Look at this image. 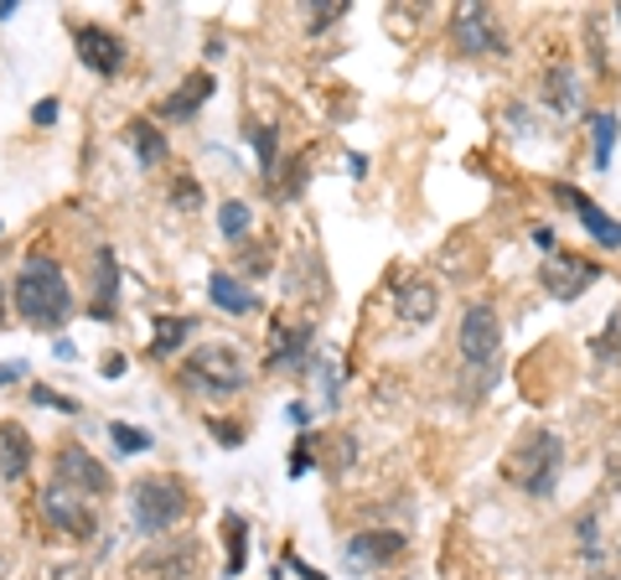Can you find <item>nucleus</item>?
I'll list each match as a JSON object with an SVG mask.
<instances>
[{
  "mask_svg": "<svg viewBox=\"0 0 621 580\" xmlns=\"http://www.w3.org/2000/svg\"><path fill=\"white\" fill-rule=\"evenodd\" d=\"M560 472H564V436L549 430V425H524L503 457V477L534 502H549L554 487H560Z\"/></svg>",
  "mask_w": 621,
  "mask_h": 580,
  "instance_id": "f257e3e1",
  "label": "nucleus"
},
{
  "mask_svg": "<svg viewBox=\"0 0 621 580\" xmlns=\"http://www.w3.org/2000/svg\"><path fill=\"white\" fill-rule=\"evenodd\" d=\"M456 347H461L466 363V400H482L487 389L503 374V317L492 300H471L461 311V332H456Z\"/></svg>",
  "mask_w": 621,
  "mask_h": 580,
  "instance_id": "f03ea898",
  "label": "nucleus"
},
{
  "mask_svg": "<svg viewBox=\"0 0 621 580\" xmlns=\"http://www.w3.org/2000/svg\"><path fill=\"white\" fill-rule=\"evenodd\" d=\"M16 311L26 327H42V332H58L62 321L73 317V291H68V275L52 255H32L16 275Z\"/></svg>",
  "mask_w": 621,
  "mask_h": 580,
  "instance_id": "7ed1b4c3",
  "label": "nucleus"
},
{
  "mask_svg": "<svg viewBox=\"0 0 621 580\" xmlns=\"http://www.w3.org/2000/svg\"><path fill=\"white\" fill-rule=\"evenodd\" d=\"M176 383H181L187 394H202V400H229V394H238V389L249 383V363H244V353L229 347V342H202V347L187 353Z\"/></svg>",
  "mask_w": 621,
  "mask_h": 580,
  "instance_id": "20e7f679",
  "label": "nucleus"
},
{
  "mask_svg": "<svg viewBox=\"0 0 621 580\" xmlns=\"http://www.w3.org/2000/svg\"><path fill=\"white\" fill-rule=\"evenodd\" d=\"M130 513L140 534H172L181 519H192V493L181 487V477H136Z\"/></svg>",
  "mask_w": 621,
  "mask_h": 580,
  "instance_id": "39448f33",
  "label": "nucleus"
},
{
  "mask_svg": "<svg viewBox=\"0 0 621 580\" xmlns=\"http://www.w3.org/2000/svg\"><path fill=\"white\" fill-rule=\"evenodd\" d=\"M450 42L466 58H507V32L492 5H477V0H461L450 11Z\"/></svg>",
  "mask_w": 621,
  "mask_h": 580,
  "instance_id": "423d86ee",
  "label": "nucleus"
},
{
  "mask_svg": "<svg viewBox=\"0 0 621 580\" xmlns=\"http://www.w3.org/2000/svg\"><path fill=\"white\" fill-rule=\"evenodd\" d=\"M601 281V264L585 260V255H570V249H554L539 260V285L554 300H581L590 285Z\"/></svg>",
  "mask_w": 621,
  "mask_h": 580,
  "instance_id": "0eeeda50",
  "label": "nucleus"
},
{
  "mask_svg": "<svg viewBox=\"0 0 621 580\" xmlns=\"http://www.w3.org/2000/svg\"><path fill=\"white\" fill-rule=\"evenodd\" d=\"M73 47H78V62H83L89 73H98V79H119V68H125V58H130L125 37L109 32V26H98V21H78Z\"/></svg>",
  "mask_w": 621,
  "mask_h": 580,
  "instance_id": "6e6552de",
  "label": "nucleus"
},
{
  "mask_svg": "<svg viewBox=\"0 0 621 580\" xmlns=\"http://www.w3.org/2000/svg\"><path fill=\"white\" fill-rule=\"evenodd\" d=\"M58 482H62V487H73V493H83V498H109V493H115L109 466L89 457L78 440L58 446Z\"/></svg>",
  "mask_w": 621,
  "mask_h": 580,
  "instance_id": "1a4fd4ad",
  "label": "nucleus"
},
{
  "mask_svg": "<svg viewBox=\"0 0 621 580\" xmlns=\"http://www.w3.org/2000/svg\"><path fill=\"white\" fill-rule=\"evenodd\" d=\"M197 560H202V549H197L192 540H166V544H155V549H145V555L130 565V576L136 580H187L197 570Z\"/></svg>",
  "mask_w": 621,
  "mask_h": 580,
  "instance_id": "9d476101",
  "label": "nucleus"
},
{
  "mask_svg": "<svg viewBox=\"0 0 621 580\" xmlns=\"http://www.w3.org/2000/svg\"><path fill=\"white\" fill-rule=\"evenodd\" d=\"M342 555H348V565H358V570H378V565L405 560L409 540L399 529H363V534H352V540L342 544Z\"/></svg>",
  "mask_w": 621,
  "mask_h": 580,
  "instance_id": "9b49d317",
  "label": "nucleus"
},
{
  "mask_svg": "<svg viewBox=\"0 0 621 580\" xmlns=\"http://www.w3.org/2000/svg\"><path fill=\"white\" fill-rule=\"evenodd\" d=\"M42 513H47V523H52V529L73 534V540H89V534H94V513H89L83 493L62 487V482H52V487L42 493Z\"/></svg>",
  "mask_w": 621,
  "mask_h": 580,
  "instance_id": "f8f14e48",
  "label": "nucleus"
},
{
  "mask_svg": "<svg viewBox=\"0 0 621 580\" xmlns=\"http://www.w3.org/2000/svg\"><path fill=\"white\" fill-rule=\"evenodd\" d=\"M554 198L564 202V208H575V218H581V228L590 234V239L601 244V249H621V223L606 213V208H596V202L585 198L575 181H554Z\"/></svg>",
  "mask_w": 621,
  "mask_h": 580,
  "instance_id": "ddd939ff",
  "label": "nucleus"
},
{
  "mask_svg": "<svg viewBox=\"0 0 621 580\" xmlns=\"http://www.w3.org/2000/svg\"><path fill=\"white\" fill-rule=\"evenodd\" d=\"M394 311H399L405 327L435 321V311H441V285L425 281V275H405V281L394 285Z\"/></svg>",
  "mask_w": 621,
  "mask_h": 580,
  "instance_id": "4468645a",
  "label": "nucleus"
},
{
  "mask_svg": "<svg viewBox=\"0 0 621 580\" xmlns=\"http://www.w3.org/2000/svg\"><path fill=\"white\" fill-rule=\"evenodd\" d=\"M270 368H306L310 363V347H316V327L310 321H301V327H291L285 317L270 321Z\"/></svg>",
  "mask_w": 621,
  "mask_h": 580,
  "instance_id": "2eb2a0df",
  "label": "nucleus"
},
{
  "mask_svg": "<svg viewBox=\"0 0 621 580\" xmlns=\"http://www.w3.org/2000/svg\"><path fill=\"white\" fill-rule=\"evenodd\" d=\"M585 104V88H581V73L570 68V62H554L549 73H543V109L549 115H560V120H575Z\"/></svg>",
  "mask_w": 621,
  "mask_h": 580,
  "instance_id": "dca6fc26",
  "label": "nucleus"
},
{
  "mask_svg": "<svg viewBox=\"0 0 621 580\" xmlns=\"http://www.w3.org/2000/svg\"><path fill=\"white\" fill-rule=\"evenodd\" d=\"M32 457H37L32 436H26L16 421H0V477L16 487V482L32 472Z\"/></svg>",
  "mask_w": 621,
  "mask_h": 580,
  "instance_id": "f3484780",
  "label": "nucleus"
},
{
  "mask_svg": "<svg viewBox=\"0 0 621 580\" xmlns=\"http://www.w3.org/2000/svg\"><path fill=\"white\" fill-rule=\"evenodd\" d=\"M94 306H89V317L94 321H115V296H119V255L104 244L94 255Z\"/></svg>",
  "mask_w": 621,
  "mask_h": 580,
  "instance_id": "a211bd4d",
  "label": "nucleus"
},
{
  "mask_svg": "<svg viewBox=\"0 0 621 580\" xmlns=\"http://www.w3.org/2000/svg\"><path fill=\"white\" fill-rule=\"evenodd\" d=\"M208 99H213V73H208V68H197V73L181 79V88H176L172 99L161 104V115H166V120H187V115H197Z\"/></svg>",
  "mask_w": 621,
  "mask_h": 580,
  "instance_id": "6ab92c4d",
  "label": "nucleus"
},
{
  "mask_svg": "<svg viewBox=\"0 0 621 580\" xmlns=\"http://www.w3.org/2000/svg\"><path fill=\"white\" fill-rule=\"evenodd\" d=\"M125 135H130V145H136V156H140V166H145V171L166 166L172 145H166V135H161L151 120H130V125H125Z\"/></svg>",
  "mask_w": 621,
  "mask_h": 580,
  "instance_id": "aec40b11",
  "label": "nucleus"
},
{
  "mask_svg": "<svg viewBox=\"0 0 621 580\" xmlns=\"http://www.w3.org/2000/svg\"><path fill=\"white\" fill-rule=\"evenodd\" d=\"M151 332H155V338H151V353H155V358H172L176 347H187V338L197 332V321H192V317H172V311H166V317L151 321Z\"/></svg>",
  "mask_w": 621,
  "mask_h": 580,
  "instance_id": "412c9836",
  "label": "nucleus"
},
{
  "mask_svg": "<svg viewBox=\"0 0 621 580\" xmlns=\"http://www.w3.org/2000/svg\"><path fill=\"white\" fill-rule=\"evenodd\" d=\"M617 135H621L617 109H601V115H590V161H596V171H606V166H611Z\"/></svg>",
  "mask_w": 621,
  "mask_h": 580,
  "instance_id": "4be33fe9",
  "label": "nucleus"
},
{
  "mask_svg": "<svg viewBox=\"0 0 621 580\" xmlns=\"http://www.w3.org/2000/svg\"><path fill=\"white\" fill-rule=\"evenodd\" d=\"M208 291H213V306H223V311H233V317H244V311H254L259 300L244 291V285L233 281V275H223V270H213V281H208Z\"/></svg>",
  "mask_w": 621,
  "mask_h": 580,
  "instance_id": "5701e85b",
  "label": "nucleus"
},
{
  "mask_svg": "<svg viewBox=\"0 0 621 580\" xmlns=\"http://www.w3.org/2000/svg\"><path fill=\"white\" fill-rule=\"evenodd\" d=\"M590 358L596 363H621V306L606 317V327L590 338Z\"/></svg>",
  "mask_w": 621,
  "mask_h": 580,
  "instance_id": "b1692460",
  "label": "nucleus"
},
{
  "mask_svg": "<svg viewBox=\"0 0 621 580\" xmlns=\"http://www.w3.org/2000/svg\"><path fill=\"white\" fill-rule=\"evenodd\" d=\"M244 534H249V523L244 513H223V544H229V576L244 570Z\"/></svg>",
  "mask_w": 621,
  "mask_h": 580,
  "instance_id": "393cba45",
  "label": "nucleus"
},
{
  "mask_svg": "<svg viewBox=\"0 0 621 580\" xmlns=\"http://www.w3.org/2000/svg\"><path fill=\"white\" fill-rule=\"evenodd\" d=\"M575 534H581V555H585V560H601V513H596V508L575 519Z\"/></svg>",
  "mask_w": 621,
  "mask_h": 580,
  "instance_id": "a878e982",
  "label": "nucleus"
},
{
  "mask_svg": "<svg viewBox=\"0 0 621 580\" xmlns=\"http://www.w3.org/2000/svg\"><path fill=\"white\" fill-rule=\"evenodd\" d=\"M249 141H254V151H259V171H265V181H270V177H274V156H280V145H274V130H270V125H254Z\"/></svg>",
  "mask_w": 621,
  "mask_h": 580,
  "instance_id": "bb28decb",
  "label": "nucleus"
},
{
  "mask_svg": "<svg viewBox=\"0 0 621 580\" xmlns=\"http://www.w3.org/2000/svg\"><path fill=\"white\" fill-rule=\"evenodd\" d=\"M218 228H223V239H244V234H249V208H244V202H223Z\"/></svg>",
  "mask_w": 621,
  "mask_h": 580,
  "instance_id": "cd10ccee",
  "label": "nucleus"
},
{
  "mask_svg": "<svg viewBox=\"0 0 621 580\" xmlns=\"http://www.w3.org/2000/svg\"><path fill=\"white\" fill-rule=\"evenodd\" d=\"M348 16V0H316V11H306V26L310 32H327L331 21Z\"/></svg>",
  "mask_w": 621,
  "mask_h": 580,
  "instance_id": "c85d7f7f",
  "label": "nucleus"
},
{
  "mask_svg": "<svg viewBox=\"0 0 621 580\" xmlns=\"http://www.w3.org/2000/svg\"><path fill=\"white\" fill-rule=\"evenodd\" d=\"M109 436H115V446L119 451H125V457H130V451H151V436H145V430H130V425H109Z\"/></svg>",
  "mask_w": 621,
  "mask_h": 580,
  "instance_id": "c756f323",
  "label": "nucleus"
},
{
  "mask_svg": "<svg viewBox=\"0 0 621 580\" xmlns=\"http://www.w3.org/2000/svg\"><path fill=\"white\" fill-rule=\"evenodd\" d=\"M172 202L192 213V208H202V187H197L192 177H176V181H172Z\"/></svg>",
  "mask_w": 621,
  "mask_h": 580,
  "instance_id": "7c9ffc66",
  "label": "nucleus"
},
{
  "mask_svg": "<svg viewBox=\"0 0 621 580\" xmlns=\"http://www.w3.org/2000/svg\"><path fill=\"white\" fill-rule=\"evenodd\" d=\"M32 400H37V404H52V410H62V415H78V400H62V394H52V389H42V383L32 389Z\"/></svg>",
  "mask_w": 621,
  "mask_h": 580,
  "instance_id": "2f4dec72",
  "label": "nucleus"
},
{
  "mask_svg": "<svg viewBox=\"0 0 621 580\" xmlns=\"http://www.w3.org/2000/svg\"><path fill=\"white\" fill-rule=\"evenodd\" d=\"M58 115H62V104H58V99H42L37 109H32V120H37V125H58Z\"/></svg>",
  "mask_w": 621,
  "mask_h": 580,
  "instance_id": "473e14b6",
  "label": "nucleus"
},
{
  "mask_svg": "<svg viewBox=\"0 0 621 580\" xmlns=\"http://www.w3.org/2000/svg\"><path fill=\"white\" fill-rule=\"evenodd\" d=\"M213 436L223 440V446H238V440H244V430H238V425H223V421H213Z\"/></svg>",
  "mask_w": 621,
  "mask_h": 580,
  "instance_id": "72a5a7b5",
  "label": "nucleus"
},
{
  "mask_svg": "<svg viewBox=\"0 0 621 580\" xmlns=\"http://www.w3.org/2000/svg\"><path fill=\"white\" fill-rule=\"evenodd\" d=\"M11 379H26V363H0V389Z\"/></svg>",
  "mask_w": 621,
  "mask_h": 580,
  "instance_id": "f704fd0d",
  "label": "nucleus"
},
{
  "mask_svg": "<svg viewBox=\"0 0 621 580\" xmlns=\"http://www.w3.org/2000/svg\"><path fill=\"white\" fill-rule=\"evenodd\" d=\"M534 244H539L543 255H554V228H543L539 223V228H534Z\"/></svg>",
  "mask_w": 621,
  "mask_h": 580,
  "instance_id": "c9c22d12",
  "label": "nucleus"
},
{
  "mask_svg": "<svg viewBox=\"0 0 621 580\" xmlns=\"http://www.w3.org/2000/svg\"><path fill=\"white\" fill-rule=\"evenodd\" d=\"M285 560H291L295 570H301V580H327V576H321V570H310V565H306V560H295V555H285Z\"/></svg>",
  "mask_w": 621,
  "mask_h": 580,
  "instance_id": "e433bc0d",
  "label": "nucleus"
},
{
  "mask_svg": "<svg viewBox=\"0 0 621 580\" xmlns=\"http://www.w3.org/2000/svg\"><path fill=\"white\" fill-rule=\"evenodd\" d=\"M104 374H109V379H119V374H125V358H119V353H109V358H104Z\"/></svg>",
  "mask_w": 621,
  "mask_h": 580,
  "instance_id": "4c0bfd02",
  "label": "nucleus"
},
{
  "mask_svg": "<svg viewBox=\"0 0 621 580\" xmlns=\"http://www.w3.org/2000/svg\"><path fill=\"white\" fill-rule=\"evenodd\" d=\"M0 327H5V285H0Z\"/></svg>",
  "mask_w": 621,
  "mask_h": 580,
  "instance_id": "58836bf2",
  "label": "nucleus"
},
{
  "mask_svg": "<svg viewBox=\"0 0 621 580\" xmlns=\"http://www.w3.org/2000/svg\"><path fill=\"white\" fill-rule=\"evenodd\" d=\"M585 580H617V576H611V570H601V576H585Z\"/></svg>",
  "mask_w": 621,
  "mask_h": 580,
  "instance_id": "ea45409f",
  "label": "nucleus"
},
{
  "mask_svg": "<svg viewBox=\"0 0 621 580\" xmlns=\"http://www.w3.org/2000/svg\"><path fill=\"white\" fill-rule=\"evenodd\" d=\"M617 21H621V5H617Z\"/></svg>",
  "mask_w": 621,
  "mask_h": 580,
  "instance_id": "a19ab883",
  "label": "nucleus"
}]
</instances>
